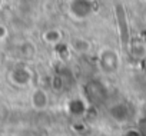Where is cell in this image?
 <instances>
[{
	"instance_id": "obj_1",
	"label": "cell",
	"mask_w": 146,
	"mask_h": 136,
	"mask_svg": "<svg viewBox=\"0 0 146 136\" xmlns=\"http://www.w3.org/2000/svg\"><path fill=\"white\" fill-rule=\"evenodd\" d=\"M67 13L72 19L83 22L96 12V0H67Z\"/></svg>"
},
{
	"instance_id": "obj_2",
	"label": "cell",
	"mask_w": 146,
	"mask_h": 136,
	"mask_svg": "<svg viewBox=\"0 0 146 136\" xmlns=\"http://www.w3.org/2000/svg\"><path fill=\"white\" fill-rule=\"evenodd\" d=\"M86 99L93 105H100L108 99V89L99 80H89L83 88Z\"/></svg>"
},
{
	"instance_id": "obj_3",
	"label": "cell",
	"mask_w": 146,
	"mask_h": 136,
	"mask_svg": "<svg viewBox=\"0 0 146 136\" xmlns=\"http://www.w3.org/2000/svg\"><path fill=\"white\" fill-rule=\"evenodd\" d=\"M98 63H99V67L102 69V72L115 73L117 70V66H119V56L115 50L106 47V49H102L99 52Z\"/></svg>"
},
{
	"instance_id": "obj_4",
	"label": "cell",
	"mask_w": 146,
	"mask_h": 136,
	"mask_svg": "<svg viewBox=\"0 0 146 136\" xmlns=\"http://www.w3.org/2000/svg\"><path fill=\"white\" fill-rule=\"evenodd\" d=\"M9 79H10L12 85H15L17 88H26L33 80V72L27 66H16L10 70Z\"/></svg>"
},
{
	"instance_id": "obj_5",
	"label": "cell",
	"mask_w": 146,
	"mask_h": 136,
	"mask_svg": "<svg viewBox=\"0 0 146 136\" xmlns=\"http://www.w3.org/2000/svg\"><path fill=\"white\" fill-rule=\"evenodd\" d=\"M62 39H63V33L60 29H56V27L46 29L42 33V40L49 46H57L62 42Z\"/></svg>"
},
{
	"instance_id": "obj_6",
	"label": "cell",
	"mask_w": 146,
	"mask_h": 136,
	"mask_svg": "<svg viewBox=\"0 0 146 136\" xmlns=\"http://www.w3.org/2000/svg\"><path fill=\"white\" fill-rule=\"evenodd\" d=\"M30 103L35 109H44L49 103V96L43 89H35L30 95Z\"/></svg>"
},
{
	"instance_id": "obj_7",
	"label": "cell",
	"mask_w": 146,
	"mask_h": 136,
	"mask_svg": "<svg viewBox=\"0 0 146 136\" xmlns=\"http://www.w3.org/2000/svg\"><path fill=\"white\" fill-rule=\"evenodd\" d=\"M67 106H69L67 109H69L70 115H73V116H82V115H85V112H86V109H88L85 100L80 99V98L72 99Z\"/></svg>"
},
{
	"instance_id": "obj_8",
	"label": "cell",
	"mask_w": 146,
	"mask_h": 136,
	"mask_svg": "<svg viewBox=\"0 0 146 136\" xmlns=\"http://www.w3.org/2000/svg\"><path fill=\"white\" fill-rule=\"evenodd\" d=\"M70 46H72L73 50L78 52V53H88V52L90 50V46H92V44H90V42H89L88 39L78 36V37H73V39H72Z\"/></svg>"
},
{
	"instance_id": "obj_9",
	"label": "cell",
	"mask_w": 146,
	"mask_h": 136,
	"mask_svg": "<svg viewBox=\"0 0 146 136\" xmlns=\"http://www.w3.org/2000/svg\"><path fill=\"white\" fill-rule=\"evenodd\" d=\"M52 88H53V90H56V92H62V90L66 88V80H64L63 75L56 73V75L53 76V79H52Z\"/></svg>"
},
{
	"instance_id": "obj_10",
	"label": "cell",
	"mask_w": 146,
	"mask_h": 136,
	"mask_svg": "<svg viewBox=\"0 0 146 136\" xmlns=\"http://www.w3.org/2000/svg\"><path fill=\"white\" fill-rule=\"evenodd\" d=\"M6 36H7V29H6L5 25L0 23V40H3Z\"/></svg>"
},
{
	"instance_id": "obj_11",
	"label": "cell",
	"mask_w": 146,
	"mask_h": 136,
	"mask_svg": "<svg viewBox=\"0 0 146 136\" xmlns=\"http://www.w3.org/2000/svg\"><path fill=\"white\" fill-rule=\"evenodd\" d=\"M0 136H2V132H0Z\"/></svg>"
}]
</instances>
